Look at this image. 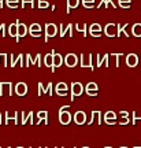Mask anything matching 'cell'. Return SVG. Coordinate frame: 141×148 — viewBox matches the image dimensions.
<instances>
[{
  "instance_id": "27",
  "label": "cell",
  "mask_w": 141,
  "mask_h": 148,
  "mask_svg": "<svg viewBox=\"0 0 141 148\" xmlns=\"http://www.w3.org/2000/svg\"><path fill=\"white\" fill-rule=\"evenodd\" d=\"M10 119H14V122H18V112H5V123H8Z\"/></svg>"
},
{
  "instance_id": "7",
  "label": "cell",
  "mask_w": 141,
  "mask_h": 148,
  "mask_svg": "<svg viewBox=\"0 0 141 148\" xmlns=\"http://www.w3.org/2000/svg\"><path fill=\"white\" fill-rule=\"evenodd\" d=\"M104 33L107 37H116V34H118V26L115 23H107L104 29Z\"/></svg>"
},
{
  "instance_id": "3",
  "label": "cell",
  "mask_w": 141,
  "mask_h": 148,
  "mask_svg": "<svg viewBox=\"0 0 141 148\" xmlns=\"http://www.w3.org/2000/svg\"><path fill=\"white\" fill-rule=\"evenodd\" d=\"M84 86L81 82H73L71 84V100H74L75 96H81L84 93Z\"/></svg>"
},
{
  "instance_id": "32",
  "label": "cell",
  "mask_w": 141,
  "mask_h": 148,
  "mask_svg": "<svg viewBox=\"0 0 141 148\" xmlns=\"http://www.w3.org/2000/svg\"><path fill=\"white\" fill-rule=\"evenodd\" d=\"M82 5L85 8H94V0H82Z\"/></svg>"
},
{
  "instance_id": "39",
  "label": "cell",
  "mask_w": 141,
  "mask_h": 148,
  "mask_svg": "<svg viewBox=\"0 0 141 148\" xmlns=\"http://www.w3.org/2000/svg\"><path fill=\"white\" fill-rule=\"evenodd\" d=\"M36 63H37L38 67H41V55H40V53H37L36 55Z\"/></svg>"
},
{
  "instance_id": "23",
  "label": "cell",
  "mask_w": 141,
  "mask_h": 148,
  "mask_svg": "<svg viewBox=\"0 0 141 148\" xmlns=\"http://www.w3.org/2000/svg\"><path fill=\"white\" fill-rule=\"evenodd\" d=\"M78 4H79V0H67V8H66L67 14H70L71 8H77Z\"/></svg>"
},
{
  "instance_id": "43",
  "label": "cell",
  "mask_w": 141,
  "mask_h": 148,
  "mask_svg": "<svg viewBox=\"0 0 141 148\" xmlns=\"http://www.w3.org/2000/svg\"><path fill=\"white\" fill-rule=\"evenodd\" d=\"M92 37H101V32H90Z\"/></svg>"
},
{
  "instance_id": "25",
  "label": "cell",
  "mask_w": 141,
  "mask_h": 148,
  "mask_svg": "<svg viewBox=\"0 0 141 148\" xmlns=\"http://www.w3.org/2000/svg\"><path fill=\"white\" fill-rule=\"evenodd\" d=\"M75 29H77V32H81L82 34H84V37H86V34H88V25L86 23H81V25H75Z\"/></svg>"
},
{
  "instance_id": "35",
  "label": "cell",
  "mask_w": 141,
  "mask_h": 148,
  "mask_svg": "<svg viewBox=\"0 0 141 148\" xmlns=\"http://www.w3.org/2000/svg\"><path fill=\"white\" fill-rule=\"evenodd\" d=\"M49 7V3L45 1V0H38V8H48Z\"/></svg>"
},
{
  "instance_id": "33",
  "label": "cell",
  "mask_w": 141,
  "mask_h": 148,
  "mask_svg": "<svg viewBox=\"0 0 141 148\" xmlns=\"http://www.w3.org/2000/svg\"><path fill=\"white\" fill-rule=\"evenodd\" d=\"M107 119H116V114L114 111H107L104 114V121H107Z\"/></svg>"
},
{
  "instance_id": "4",
  "label": "cell",
  "mask_w": 141,
  "mask_h": 148,
  "mask_svg": "<svg viewBox=\"0 0 141 148\" xmlns=\"http://www.w3.org/2000/svg\"><path fill=\"white\" fill-rule=\"evenodd\" d=\"M71 119H73V116H71V112H68V110L59 111V122L62 125H68Z\"/></svg>"
},
{
  "instance_id": "46",
  "label": "cell",
  "mask_w": 141,
  "mask_h": 148,
  "mask_svg": "<svg viewBox=\"0 0 141 148\" xmlns=\"http://www.w3.org/2000/svg\"><path fill=\"white\" fill-rule=\"evenodd\" d=\"M63 110H70V106H62L59 111H63Z\"/></svg>"
},
{
  "instance_id": "40",
  "label": "cell",
  "mask_w": 141,
  "mask_h": 148,
  "mask_svg": "<svg viewBox=\"0 0 141 148\" xmlns=\"http://www.w3.org/2000/svg\"><path fill=\"white\" fill-rule=\"evenodd\" d=\"M42 93H44V86L42 84H38V96H41Z\"/></svg>"
},
{
  "instance_id": "30",
  "label": "cell",
  "mask_w": 141,
  "mask_h": 148,
  "mask_svg": "<svg viewBox=\"0 0 141 148\" xmlns=\"http://www.w3.org/2000/svg\"><path fill=\"white\" fill-rule=\"evenodd\" d=\"M90 32H103L101 25H100V23H92V25L89 26V33Z\"/></svg>"
},
{
  "instance_id": "28",
  "label": "cell",
  "mask_w": 141,
  "mask_h": 148,
  "mask_svg": "<svg viewBox=\"0 0 141 148\" xmlns=\"http://www.w3.org/2000/svg\"><path fill=\"white\" fill-rule=\"evenodd\" d=\"M8 8H18L19 7V0H5Z\"/></svg>"
},
{
  "instance_id": "45",
  "label": "cell",
  "mask_w": 141,
  "mask_h": 148,
  "mask_svg": "<svg viewBox=\"0 0 141 148\" xmlns=\"http://www.w3.org/2000/svg\"><path fill=\"white\" fill-rule=\"evenodd\" d=\"M4 32H5V25L1 23V25H0V33H3V36H4Z\"/></svg>"
},
{
  "instance_id": "21",
  "label": "cell",
  "mask_w": 141,
  "mask_h": 148,
  "mask_svg": "<svg viewBox=\"0 0 141 148\" xmlns=\"http://www.w3.org/2000/svg\"><path fill=\"white\" fill-rule=\"evenodd\" d=\"M42 60H44V64H45L47 67H53V55H52V52L47 53V55L42 58Z\"/></svg>"
},
{
  "instance_id": "38",
  "label": "cell",
  "mask_w": 141,
  "mask_h": 148,
  "mask_svg": "<svg viewBox=\"0 0 141 148\" xmlns=\"http://www.w3.org/2000/svg\"><path fill=\"white\" fill-rule=\"evenodd\" d=\"M133 123H136L137 119H141V112H133Z\"/></svg>"
},
{
  "instance_id": "49",
  "label": "cell",
  "mask_w": 141,
  "mask_h": 148,
  "mask_svg": "<svg viewBox=\"0 0 141 148\" xmlns=\"http://www.w3.org/2000/svg\"><path fill=\"white\" fill-rule=\"evenodd\" d=\"M0 122H1V115H0Z\"/></svg>"
},
{
  "instance_id": "26",
  "label": "cell",
  "mask_w": 141,
  "mask_h": 148,
  "mask_svg": "<svg viewBox=\"0 0 141 148\" xmlns=\"http://www.w3.org/2000/svg\"><path fill=\"white\" fill-rule=\"evenodd\" d=\"M8 34H10L11 37H18V25H14V23H12V25H10V26H8Z\"/></svg>"
},
{
  "instance_id": "31",
  "label": "cell",
  "mask_w": 141,
  "mask_h": 148,
  "mask_svg": "<svg viewBox=\"0 0 141 148\" xmlns=\"http://www.w3.org/2000/svg\"><path fill=\"white\" fill-rule=\"evenodd\" d=\"M130 1H131V0H118L119 7H122V8H130V7H131Z\"/></svg>"
},
{
  "instance_id": "14",
  "label": "cell",
  "mask_w": 141,
  "mask_h": 148,
  "mask_svg": "<svg viewBox=\"0 0 141 148\" xmlns=\"http://www.w3.org/2000/svg\"><path fill=\"white\" fill-rule=\"evenodd\" d=\"M126 64L129 67H136L137 64H138V56H137L136 53H129L126 56Z\"/></svg>"
},
{
  "instance_id": "11",
  "label": "cell",
  "mask_w": 141,
  "mask_h": 148,
  "mask_svg": "<svg viewBox=\"0 0 141 148\" xmlns=\"http://www.w3.org/2000/svg\"><path fill=\"white\" fill-rule=\"evenodd\" d=\"M85 92H86V95L88 96H97V84L96 82H89L86 84L85 86Z\"/></svg>"
},
{
  "instance_id": "20",
  "label": "cell",
  "mask_w": 141,
  "mask_h": 148,
  "mask_svg": "<svg viewBox=\"0 0 141 148\" xmlns=\"http://www.w3.org/2000/svg\"><path fill=\"white\" fill-rule=\"evenodd\" d=\"M41 121H45V123H48V112L47 111H38L37 112V123L38 125Z\"/></svg>"
},
{
  "instance_id": "2",
  "label": "cell",
  "mask_w": 141,
  "mask_h": 148,
  "mask_svg": "<svg viewBox=\"0 0 141 148\" xmlns=\"http://www.w3.org/2000/svg\"><path fill=\"white\" fill-rule=\"evenodd\" d=\"M57 33V26L55 23H48L45 25V42L49 41V37L56 36Z\"/></svg>"
},
{
  "instance_id": "24",
  "label": "cell",
  "mask_w": 141,
  "mask_h": 148,
  "mask_svg": "<svg viewBox=\"0 0 141 148\" xmlns=\"http://www.w3.org/2000/svg\"><path fill=\"white\" fill-rule=\"evenodd\" d=\"M118 26V34H116V37H119L122 33H123V36L125 37H129V33L126 32V27L129 26L127 23H123V25H116Z\"/></svg>"
},
{
  "instance_id": "54",
  "label": "cell",
  "mask_w": 141,
  "mask_h": 148,
  "mask_svg": "<svg viewBox=\"0 0 141 148\" xmlns=\"http://www.w3.org/2000/svg\"><path fill=\"white\" fill-rule=\"evenodd\" d=\"M47 148H48V147H47ZM55 148H57V147H55Z\"/></svg>"
},
{
  "instance_id": "9",
  "label": "cell",
  "mask_w": 141,
  "mask_h": 148,
  "mask_svg": "<svg viewBox=\"0 0 141 148\" xmlns=\"http://www.w3.org/2000/svg\"><path fill=\"white\" fill-rule=\"evenodd\" d=\"M52 55H53V67H52V71H55V69L60 67L64 62V58H63L60 53H56L55 49H52Z\"/></svg>"
},
{
  "instance_id": "36",
  "label": "cell",
  "mask_w": 141,
  "mask_h": 148,
  "mask_svg": "<svg viewBox=\"0 0 141 148\" xmlns=\"http://www.w3.org/2000/svg\"><path fill=\"white\" fill-rule=\"evenodd\" d=\"M44 93H48L49 96L52 95V84H51V82H48L47 88H44Z\"/></svg>"
},
{
  "instance_id": "51",
  "label": "cell",
  "mask_w": 141,
  "mask_h": 148,
  "mask_svg": "<svg viewBox=\"0 0 141 148\" xmlns=\"http://www.w3.org/2000/svg\"><path fill=\"white\" fill-rule=\"evenodd\" d=\"M120 148H127V147H120Z\"/></svg>"
},
{
  "instance_id": "6",
  "label": "cell",
  "mask_w": 141,
  "mask_h": 148,
  "mask_svg": "<svg viewBox=\"0 0 141 148\" xmlns=\"http://www.w3.org/2000/svg\"><path fill=\"white\" fill-rule=\"evenodd\" d=\"M12 82H0V96H12Z\"/></svg>"
},
{
  "instance_id": "53",
  "label": "cell",
  "mask_w": 141,
  "mask_h": 148,
  "mask_svg": "<svg viewBox=\"0 0 141 148\" xmlns=\"http://www.w3.org/2000/svg\"><path fill=\"white\" fill-rule=\"evenodd\" d=\"M82 148H89V147H82Z\"/></svg>"
},
{
  "instance_id": "52",
  "label": "cell",
  "mask_w": 141,
  "mask_h": 148,
  "mask_svg": "<svg viewBox=\"0 0 141 148\" xmlns=\"http://www.w3.org/2000/svg\"><path fill=\"white\" fill-rule=\"evenodd\" d=\"M16 148H23V147H16Z\"/></svg>"
},
{
  "instance_id": "10",
  "label": "cell",
  "mask_w": 141,
  "mask_h": 148,
  "mask_svg": "<svg viewBox=\"0 0 141 148\" xmlns=\"http://www.w3.org/2000/svg\"><path fill=\"white\" fill-rule=\"evenodd\" d=\"M68 33V36H73V25L68 23V25H59V36L64 37Z\"/></svg>"
},
{
  "instance_id": "22",
  "label": "cell",
  "mask_w": 141,
  "mask_h": 148,
  "mask_svg": "<svg viewBox=\"0 0 141 148\" xmlns=\"http://www.w3.org/2000/svg\"><path fill=\"white\" fill-rule=\"evenodd\" d=\"M131 34L134 37H141V23H134L131 26Z\"/></svg>"
},
{
  "instance_id": "50",
  "label": "cell",
  "mask_w": 141,
  "mask_h": 148,
  "mask_svg": "<svg viewBox=\"0 0 141 148\" xmlns=\"http://www.w3.org/2000/svg\"><path fill=\"white\" fill-rule=\"evenodd\" d=\"M104 148H112V147H104Z\"/></svg>"
},
{
  "instance_id": "13",
  "label": "cell",
  "mask_w": 141,
  "mask_h": 148,
  "mask_svg": "<svg viewBox=\"0 0 141 148\" xmlns=\"http://www.w3.org/2000/svg\"><path fill=\"white\" fill-rule=\"evenodd\" d=\"M29 32H30V36L38 38V37L41 36V25H38V23H31L30 27H29Z\"/></svg>"
},
{
  "instance_id": "12",
  "label": "cell",
  "mask_w": 141,
  "mask_h": 148,
  "mask_svg": "<svg viewBox=\"0 0 141 148\" xmlns=\"http://www.w3.org/2000/svg\"><path fill=\"white\" fill-rule=\"evenodd\" d=\"M73 119L77 125H84L85 122H86V114H85L84 111H77V112L74 114Z\"/></svg>"
},
{
  "instance_id": "8",
  "label": "cell",
  "mask_w": 141,
  "mask_h": 148,
  "mask_svg": "<svg viewBox=\"0 0 141 148\" xmlns=\"http://www.w3.org/2000/svg\"><path fill=\"white\" fill-rule=\"evenodd\" d=\"M55 93L57 96H67L68 92H67V84L66 82H57L55 85Z\"/></svg>"
},
{
  "instance_id": "17",
  "label": "cell",
  "mask_w": 141,
  "mask_h": 148,
  "mask_svg": "<svg viewBox=\"0 0 141 148\" xmlns=\"http://www.w3.org/2000/svg\"><path fill=\"white\" fill-rule=\"evenodd\" d=\"M18 63L21 64V67H23V66H25V63H23V55H22V53H19L16 58H14V55L11 56V63H10L11 67H15Z\"/></svg>"
},
{
  "instance_id": "19",
  "label": "cell",
  "mask_w": 141,
  "mask_h": 148,
  "mask_svg": "<svg viewBox=\"0 0 141 148\" xmlns=\"http://www.w3.org/2000/svg\"><path fill=\"white\" fill-rule=\"evenodd\" d=\"M96 118H97V121H99V125H101V112H100V111H92L90 118H89V121H88V125H92Z\"/></svg>"
},
{
  "instance_id": "5",
  "label": "cell",
  "mask_w": 141,
  "mask_h": 148,
  "mask_svg": "<svg viewBox=\"0 0 141 148\" xmlns=\"http://www.w3.org/2000/svg\"><path fill=\"white\" fill-rule=\"evenodd\" d=\"M77 63H78V58L75 53H67L64 56V64L67 67H74V66H77Z\"/></svg>"
},
{
  "instance_id": "15",
  "label": "cell",
  "mask_w": 141,
  "mask_h": 148,
  "mask_svg": "<svg viewBox=\"0 0 141 148\" xmlns=\"http://www.w3.org/2000/svg\"><path fill=\"white\" fill-rule=\"evenodd\" d=\"M16 25H18V37H16L15 40H16V42H18L21 37H25V36H26L27 32H29V29H27V26L25 25V23H21V22H18Z\"/></svg>"
},
{
  "instance_id": "56",
  "label": "cell",
  "mask_w": 141,
  "mask_h": 148,
  "mask_svg": "<svg viewBox=\"0 0 141 148\" xmlns=\"http://www.w3.org/2000/svg\"><path fill=\"white\" fill-rule=\"evenodd\" d=\"M0 115H1V114H0Z\"/></svg>"
},
{
  "instance_id": "47",
  "label": "cell",
  "mask_w": 141,
  "mask_h": 148,
  "mask_svg": "<svg viewBox=\"0 0 141 148\" xmlns=\"http://www.w3.org/2000/svg\"><path fill=\"white\" fill-rule=\"evenodd\" d=\"M0 7L3 8V0H0Z\"/></svg>"
},
{
  "instance_id": "41",
  "label": "cell",
  "mask_w": 141,
  "mask_h": 148,
  "mask_svg": "<svg viewBox=\"0 0 141 148\" xmlns=\"http://www.w3.org/2000/svg\"><path fill=\"white\" fill-rule=\"evenodd\" d=\"M107 125H116V119H107V121H104Z\"/></svg>"
},
{
  "instance_id": "44",
  "label": "cell",
  "mask_w": 141,
  "mask_h": 148,
  "mask_svg": "<svg viewBox=\"0 0 141 148\" xmlns=\"http://www.w3.org/2000/svg\"><path fill=\"white\" fill-rule=\"evenodd\" d=\"M120 116H122V118H127V116H129V112H127V111H120Z\"/></svg>"
},
{
  "instance_id": "34",
  "label": "cell",
  "mask_w": 141,
  "mask_h": 148,
  "mask_svg": "<svg viewBox=\"0 0 141 148\" xmlns=\"http://www.w3.org/2000/svg\"><path fill=\"white\" fill-rule=\"evenodd\" d=\"M7 59H8V55H7V53H0V63H1V60H3V64H4L5 67L8 66V63H7Z\"/></svg>"
},
{
  "instance_id": "18",
  "label": "cell",
  "mask_w": 141,
  "mask_h": 148,
  "mask_svg": "<svg viewBox=\"0 0 141 148\" xmlns=\"http://www.w3.org/2000/svg\"><path fill=\"white\" fill-rule=\"evenodd\" d=\"M33 115H34L33 111H29L26 114L22 112V125H26L27 122H30L31 125H33V123H34V122H33Z\"/></svg>"
},
{
  "instance_id": "29",
  "label": "cell",
  "mask_w": 141,
  "mask_h": 148,
  "mask_svg": "<svg viewBox=\"0 0 141 148\" xmlns=\"http://www.w3.org/2000/svg\"><path fill=\"white\" fill-rule=\"evenodd\" d=\"M25 60H26V62H25V67H29L30 64H36V59L31 58L30 53H27L26 56H25Z\"/></svg>"
},
{
  "instance_id": "1",
  "label": "cell",
  "mask_w": 141,
  "mask_h": 148,
  "mask_svg": "<svg viewBox=\"0 0 141 148\" xmlns=\"http://www.w3.org/2000/svg\"><path fill=\"white\" fill-rule=\"evenodd\" d=\"M92 62H93V55L92 53H89V55L82 53L81 55V67H90V70H94Z\"/></svg>"
},
{
  "instance_id": "42",
  "label": "cell",
  "mask_w": 141,
  "mask_h": 148,
  "mask_svg": "<svg viewBox=\"0 0 141 148\" xmlns=\"http://www.w3.org/2000/svg\"><path fill=\"white\" fill-rule=\"evenodd\" d=\"M127 123H129V118H122V121L119 122V125H122V126H123V125H127Z\"/></svg>"
},
{
  "instance_id": "55",
  "label": "cell",
  "mask_w": 141,
  "mask_h": 148,
  "mask_svg": "<svg viewBox=\"0 0 141 148\" xmlns=\"http://www.w3.org/2000/svg\"><path fill=\"white\" fill-rule=\"evenodd\" d=\"M8 148H11V147H8Z\"/></svg>"
},
{
  "instance_id": "16",
  "label": "cell",
  "mask_w": 141,
  "mask_h": 148,
  "mask_svg": "<svg viewBox=\"0 0 141 148\" xmlns=\"http://www.w3.org/2000/svg\"><path fill=\"white\" fill-rule=\"evenodd\" d=\"M15 93L18 96H25L27 93V85L25 82H18L15 85Z\"/></svg>"
},
{
  "instance_id": "48",
  "label": "cell",
  "mask_w": 141,
  "mask_h": 148,
  "mask_svg": "<svg viewBox=\"0 0 141 148\" xmlns=\"http://www.w3.org/2000/svg\"><path fill=\"white\" fill-rule=\"evenodd\" d=\"M30 148H34V147H30ZM36 148H41V147H36Z\"/></svg>"
},
{
  "instance_id": "37",
  "label": "cell",
  "mask_w": 141,
  "mask_h": 148,
  "mask_svg": "<svg viewBox=\"0 0 141 148\" xmlns=\"http://www.w3.org/2000/svg\"><path fill=\"white\" fill-rule=\"evenodd\" d=\"M34 0H22V8H25V5H26V3H30V7L31 8H34V3H33Z\"/></svg>"
}]
</instances>
